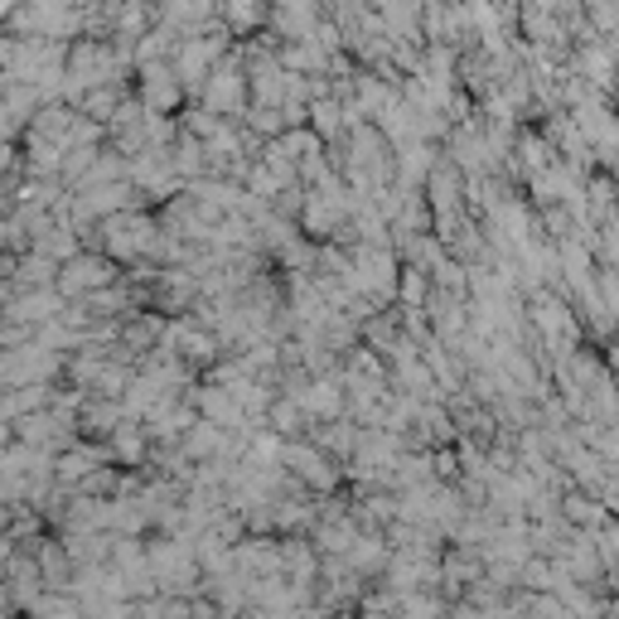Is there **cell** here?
<instances>
[{
  "instance_id": "6da1fadb",
  "label": "cell",
  "mask_w": 619,
  "mask_h": 619,
  "mask_svg": "<svg viewBox=\"0 0 619 619\" xmlns=\"http://www.w3.org/2000/svg\"><path fill=\"white\" fill-rule=\"evenodd\" d=\"M223 15L232 30H252L266 20V0H223Z\"/></svg>"
}]
</instances>
